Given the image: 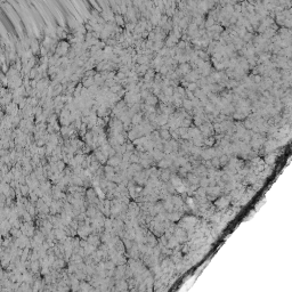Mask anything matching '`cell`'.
Masks as SVG:
<instances>
[{
	"mask_svg": "<svg viewBox=\"0 0 292 292\" xmlns=\"http://www.w3.org/2000/svg\"><path fill=\"white\" fill-rule=\"evenodd\" d=\"M158 96H155L154 94L152 92L150 96L147 97L145 100H144V103H145L146 105H148V106H155L156 105V103H158Z\"/></svg>",
	"mask_w": 292,
	"mask_h": 292,
	"instance_id": "cell-1",
	"label": "cell"
},
{
	"mask_svg": "<svg viewBox=\"0 0 292 292\" xmlns=\"http://www.w3.org/2000/svg\"><path fill=\"white\" fill-rule=\"evenodd\" d=\"M122 89H123V87H122L120 84H114L113 87L110 88V92H113V94H118L119 92H121Z\"/></svg>",
	"mask_w": 292,
	"mask_h": 292,
	"instance_id": "cell-4",
	"label": "cell"
},
{
	"mask_svg": "<svg viewBox=\"0 0 292 292\" xmlns=\"http://www.w3.org/2000/svg\"><path fill=\"white\" fill-rule=\"evenodd\" d=\"M81 84H82V86H84V88H89L92 87L94 84H95V79L94 78H87V77H84L82 78V80H81Z\"/></svg>",
	"mask_w": 292,
	"mask_h": 292,
	"instance_id": "cell-2",
	"label": "cell"
},
{
	"mask_svg": "<svg viewBox=\"0 0 292 292\" xmlns=\"http://www.w3.org/2000/svg\"><path fill=\"white\" fill-rule=\"evenodd\" d=\"M114 20H115V24H117L118 26H119V28H123V26H125V17L122 16V15H120V14L115 15Z\"/></svg>",
	"mask_w": 292,
	"mask_h": 292,
	"instance_id": "cell-3",
	"label": "cell"
}]
</instances>
